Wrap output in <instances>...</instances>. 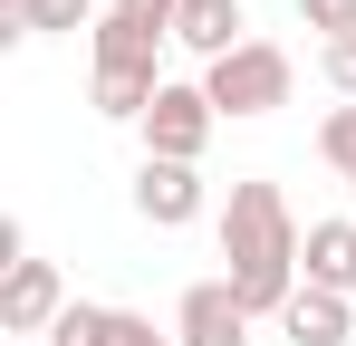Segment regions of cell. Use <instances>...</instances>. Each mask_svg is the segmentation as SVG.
I'll list each match as a JSON object with an SVG mask.
<instances>
[{
    "label": "cell",
    "instance_id": "1",
    "mask_svg": "<svg viewBox=\"0 0 356 346\" xmlns=\"http://www.w3.org/2000/svg\"><path fill=\"white\" fill-rule=\"evenodd\" d=\"M298 250H308V231L289 222V192L280 183H232V202H222V279L250 318H280L298 298Z\"/></svg>",
    "mask_w": 356,
    "mask_h": 346
},
{
    "label": "cell",
    "instance_id": "3",
    "mask_svg": "<svg viewBox=\"0 0 356 346\" xmlns=\"http://www.w3.org/2000/svg\"><path fill=\"white\" fill-rule=\"evenodd\" d=\"M212 97L202 87H183V77H164V97L145 106V154L154 164H202V145H212Z\"/></svg>",
    "mask_w": 356,
    "mask_h": 346
},
{
    "label": "cell",
    "instance_id": "2",
    "mask_svg": "<svg viewBox=\"0 0 356 346\" xmlns=\"http://www.w3.org/2000/svg\"><path fill=\"white\" fill-rule=\"evenodd\" d=\"M289 87H298V58L280 49V39H250V49H232L222 67H202V97H212L222 125H241V115H280Z\"/></svg>",
    "mask_w": 356,
    "mask_h": 346
},
{
    "label": "cell",
    "instance_id": "11",
    "mask_svg": "<svg viewBox=\"0 0 356 346\" xmlns=\"http://www.w3.org/2000/svg\"><path fill=\"white\" fill-rule=\"evenodd\" d=\"M97 19H106L97 0H10L0 39H58V29H97Z\"/></svg>",
    "mask_w": 356,
    "mask_h": 346
},
{
    "label": "cell",
    "instance_id": "6",
    "mask_svg": "<svg viewBox=\"0 0 356 346\" xmlns=\"http://www.w3.org/2000/svg\"><path fill=\"white\" fill-rule=\"evenodd\" d=\"M202 212V164H135V222H154V231H183Z\"/></svg>",
    "mask_w": 356,
    "mask_h": 346
},
{
    "label": "cell",
    "instance_id": "13",
    "mask_svg": "<svg viewBox=\"0 0 356 346\" xmlns=\"http://www.w3.org/2000/svg\"><path fill=\"white\" fill-rule=\"evenodd\" d=\"M49 346H125V308H97V298H67V318L49 327Z\"/></svg>",
    "mask_w": 356,
    "mask_h": 346
},
{
    "label": "cell",
    "instance_id": "16",
    "mask_svg": "<svg viewBox=\"0 0 356 346\" xmlns=\"http://www.w3.org/2000/svg\"><path fill=\"white\" fill-rule=\"evenodd\" d=\"M116 10H135L145 29H164V39H174V10H183V0H116Z\"/></svg>",
    "mask_w": 356,
    "mask_h": 346
},
{
    "label": "cell",
    "instance_id": "14",
    "mask_svg": "<svg viewBox=\"0 0 356 346\" xmlns=\"http://www.w3.org/2000/svg\"><path fill=\"white\" fill-rule=\"evenodd\" d=\"M318 154H327V164H337V173L356 183V106H337L327 125H318Z\"/></svg>",
    "mask_w": 356,
    "mask_h": 346
},
{
    "label": "cell",
    "instance_id": "7",
    "mask_svg": "<svg viewBox=\"0 0 356 346\" xmlns=\"http://www.w3.org/2000/svg\"><path fill=\"white\" fill-rule=\"evenodd\" d=\"M174 49H193L202 67H222L232 49H250V19H241V0H183V10H174Z\"/></svg>",
    "mask_w": 356,
    "mask_h": 346
},
{
    "label": "cell",
    "instance_id": "17",
    "mask_svg": "<svg viewBox=\"0 0 356 346\" xmlns=\"http://www.w3.org/2000/svg\"><path fill=\"white\" fill-rule=\"evenodd\" d=\"M125 346H183V337H154V318H125Z\"/></svg>",
    "mask_w": 356,
    "mask_h": 346
},
{
    "label": "cell",
    "instance_id": "8",
    "mask_svg": "<svg viewBox=\"0 0 356 346\" xmlns=\"http://www.w3.org/2000/svg\"><path fill=\"white\" fill-rule=\"evenodd\" d=\"M87 39H97V67H125V77H154L164 67V29H145L135 10H106Z\"/></svg>",
    "mask_w": 356,
    "mask_h": 346
},
{
    "label": "cell",
    "instance_id": "10",
    "mask_svg": "<svg viewBox=\"0 0 356 346\" xmlns=\"http://www.w3.org/2000/svg\"><path fill=\"white\" fill-rule=\"evenodd\" d=\"M298 279L347 298L356 288V222H308V250H298Z\"/></svg>",
    "mask_w": 356,
    "mask_h": 346
},
{
    "label": "cell",
    "instance_id": "9",
    "mask_svg": "<svg viewBox=\"0 0 356 346\" xmlns=\"http://www.w3.org/2000/svg\"><path fill=\"white\" fill-rule=\"evenodd\" d=\"M280 337H289V346H347V337H356V308L298 279V298L280 308Z\"/></svg>",
    "mask_w": 356,
    "mask_h": 346
},
{
    "label": "cell",
    "instance_id": "5",
    "mask_svg": "<svg viewBox=\"0 0 356 346\" xmlns=\"http://www.w3.org/2000/svg\"><path fill=\"white\" fill-rule=\"evenodd\" d=\"M58 318H67V288H58L49 260H19V270L0 279V327H10V337H49Z\"/></svg>",
    "mask_w": 356,
    "mask_h": 346
},
{
    "label": "cell",
    "instance_id": "18",
    "mask_svg": "<svg viewBox=\"0 0 356 346\" xmlns=\"http://www.w3.org/2000/svg\"><path fill=\"white\" fill-rule=\"evenodd\" d=\"M347 192H356V183H347Z\"/></svg>",
    "mask_w": 356,
    "mask_h": 346
},
{
    "label": "cell",
    "instance_id": "4",
    "mask_svg": "<svg viewBox=\"0 0 356 346\" xmlns=\"http://www.w3.org/2000/svg\"><path fill=\"white\" fill-rule=\"evenodd\" d=\"M174 337L183 346H250V308L232 298V279H193L174 308Z\"/></svg>",
    "mask_w": 356,
    "mask_h": 346
},
{
    "label": "cell",
    "instance_id": "12",
    "mask_svg": "<svg viewBox=\"0 0 356 346\" xmlns=\"http://www.w3.org/2000/svg\"><path fill=\"white\" fill-rule=\"evenodd\" d=\"M87 97H97V115H106V125H145V106L164 97V77H125V67H97V87H87Z\"/></svg>",
    "mask_w": 356,
    "mask_h": 346
},
{
    "label": "cell",
    "instance_id": "15",
    "mask_svg": "<svg viewBox=\"0 0 356 346\" xmlns=\"http://www.w3.org/2000/svg\"><path fill=\"white\" fill-rule=\"evenodd\" d=\"M298 19H308L327 49H337V39H356V0H298Z\"/></svg>",
    "mask_w": 356,
    "mask_h": 346
}]
</instances>
